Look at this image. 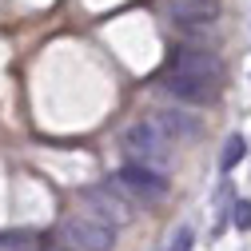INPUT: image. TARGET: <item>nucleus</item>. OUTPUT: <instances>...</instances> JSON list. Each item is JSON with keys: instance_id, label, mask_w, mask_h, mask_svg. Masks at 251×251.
<instances>
[{"instance_id": "obj_11", "label": "nucleus", "mask_w": 251, "mask_h": 251, "mask_svg": "<svg viewBox=\"0 0 251 251\" xmlns=\"http://www.w3.org/2000/svg\"><path fill=\"white\" fill-rule=\"evenodd\" d=\"M192 247H196V231L183 224V227L172 235V247H168V251H192Z\"/></svg>"}, {"instance_id": "obj_5", "label": "nucleus", "mask_w": 251, "mask_h": 251, "mask_svg": "<svg viewBox=\"0 0 251 251\" xmlns=\"http://www.w3.org/2000/svg\"><path fill=\"white\" fill-rule=\"evenodd\" d=\"M112 179L140 203H155V200L168 196V172H155V168H144V164H124Z\"/></svg>"}, {"instance_id": "obj_4", "label": "nucleus", "mask_w": 251, "mask_h": 251, "mask_svg": "<svg viewBox=\"0 0 251 251\" xmlns=\"http://www.w3.org/2000/svg\"><path fill=\"white\" fill-rule=\"evenodd\" d=\"M168 72H179V76H200V80H224V60L219 52L203 48V44H179L168 60Z\"/></svg>"}, {"instance_id": "obj_8", "label": "nucleus", "mask_w": 251, "mask_h": 251, "mask_svg": "<svg viewBox=\"0 0 251 251\" xmlns=\"http://www.w3.org/2000/svg\"><path fill=\"white\" fill-rule=\"evenodd\" d=\"M151 120L160 124V128H164L176 144H179V140H196V136H200V120H196L192 112H183V108H172V104H168V108H155V112H151Z\"/></svg>"}, {"instance_id": "obj_1", "label": "nucleus", "mask_w": 251, "mask_h": 251, "mask_svg": "<svg viewBox=\"0 0 251 251\" xmlns=\"http://www.w3.org/2000/svg\"><path fill=\"white\" fill-rule=\"evenodd\" d=\"M120 148H124V155H128V164H144V168H155V172H168L176 140L148 116V120H136V124L124 128Z\"/></svg>"}, {"instance_id": "obj_10", "label": "nucleus", "mask_w": 251, "mask_h": 251, "mask_svg": "<svg viewBox=\"0 0 251 251\" xmlns=\"http://www.w3.org/2000/svg\"><path fill=\"white\" fill-rule=\"evenodd\" d=\"M231 224H235V231H251V200L231 203Z\"/></svg>"}, {"instance_id": "obj_12", "label": "nucleus", "mask_w": 251, "mask_h": 251, "mask_svg": "<svg viewBox=\"0 0 251 251\" xmlns=\"http://www.w3.org/2000/svg\"><path fill=\"white\" fill-rule=\"evenodd\" d=\"M36 251H68V247L60 243V239H52V235H44V239L36 243Z\"/></svg>"}, {"instance_id": "obj_7", "label": "nucleus", "mask_w": 251, "mask_h": 251, "mask_svg": "<svg viewBox=\"0 0 251 251\" xmlns=\"http://www.w3.org/2000/svg\"><path fill=\"white\" fill-rule=\"evenodd\" d=\"M164 92H168V96H176L179 104H207V100H215L219 84H215V80H200V76L168 72V76H164Z\"/></svg>"}, {"instance_id": "obj_9", "label": "nucleus", "mask_w": 251, "mask_h": 251, "mask_svg": "<svg viewBox=\"0 0 251 251\" xmlns=\"http://www.w3.org/2000/svg\"><path fill=\"white\" fill-rule=\"evenodd\" d=\"M243 155H247V140H243L239 132H231V136L224 140V151H219V172H235V168L243 164Z\"/></svg>"}, {"instance_id": "obj_6", "label": "nucleus", "mask_w": 251, "mask_h": 251, "mask_svg": "<svg viewBox=\"0 0 251 251\" xmlns=\"http://www.w3.org/2000/svg\"><path fill=\"white\" fill-rule=\"evenodd\" d=\"M219 0H168V20L176 28H215Z\"/></svg>"}, {"instance_id": "obj_2", "label": "nucleus", "mask_w": 251, "mask_h": 251, "mask_svg": "<svg viewBox=\"0 0 251 251\" xmlns=\"http://www.w3.org/2000/svg\"><path fill=\"white\" fill-rule=\"evenodd\" d=\"M80 200L88 203V215L104 219L108 227H124V224H132V219H136L132 196L124 192V187H120L116 179H108V183H88V187H80Z\"/></svg>"}, {"instance_id": "obj_3", "label": "nucleus", "mask_w": 251, "mask_h": 251, "mask_svg": "<svg viewBox=\"0 0 251 251\" xmlns=\"http://www.w3.org/2000/svg\"><path fill=\"white\" fill-rule=\"evenodd\" d=\"M60 243H64L68 251H108L116 247V227H108L104 219L96 215H64L60 219Z\"/></svg>"}]
</instances>
